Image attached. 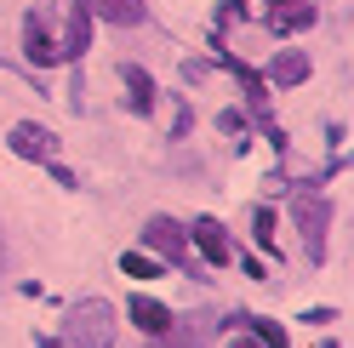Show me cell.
<instances>
[{
    "label": "cell",
    "instance_id": "5bb4252c",
    "mask_svg": "<svg viewBox=\"0 0 354 348\" xmlns=\"http://www.w3.org/2000/svg\"><path fill=\"white\" fill-rule=\"evenodd\" d=\"M252 337H257L263 348H292V342H286V331H280L274 320H252Z\"/></svg>",
    "mask_w": 354,
    "mask_h": 348
},
{
    "label": "cell",
    "instance_id": "3957f363",
    "mask_svg": "<svg viewBox=\"0 0 354 348\" xmlns=\"http://www.w3.org/2000/svg\"><path fill=\"white\" fill-rule=\"evenodd\" d=\"M12 155H24V160H57V137L46 132V126H35V120H17L12 126Z\"/></svg>",
    "mask_w": 354,
    "mask_h": 348
},
{
    "label": "cell",
    "instance_id": "7a4b0ae2",
    "mask_svg": "<svg viewBox=\"0 0 354 348\" xmlns=\"http://www.w3.org/2000/svg\"><path fill=\"white\" fill-rule=\"evenodd\" d=\"M326 223H331V206L320 200V194H315V200H297V229H303V246H308L315 263L326 257Z\"/></svg>",
    "mask_w": 354,
    "mask_h": 348
},
{
    "label": "cell",
    "instance_id": "8992f818",
    "mask_svg": "<svg viewBox=\"0 0 354 348\" xmlns=\"http://www.w3.org/2000/svg\"><path fill=\"white\" fill-rule=\"evenodd\" d=\"M24 52H29V63H57L52 29H46V17H40V12H29V17H24Z\"/></svg>",
    "mask_w": 354,
    "mask_h": 348
},
{
    "label": "cell",
    "instance_id": "8fae6325",
    "mask_svg": "<svg viewBox=\"0 0 354 348\" xmlns=\"http://www.w3.org/2000/svg\"><path fill=\"white\" fill-rule=\"evenodd\" d=\"M269 75H274L280 86H297V80L308 75V57H303V52H280V57L269 63Z\"/></svg>",
    "mask_w": 354,
    "mask_h": 348
},
{
    "label": "cell",
    "instance_id": "9a60e30c",
    "mask_svg": "<svg viewBox=\"0 0 354 348\" xmlns=\"http://www.w3.org/2000/svg\"><path fill=\"white\" fill-rule=\"evenodd\" d=\"M252 234H257V246H263V251H269V246H274V217H269V211H263V206L252 211Z\"/></svg>",
    "mask_w": 354,
    "mask_h": 348
},
{
    "label": "cell",
    "instance_id": "e0dca14e",
    "mask_svg": "<svg viewBox=\"0 0 354 348\" xmlns=\"http://www.w3.org/2000/svg\"><path fill=\"white\" fill-rule=\"evenodd\" d=\"M269 6H292V0H269Z\"/></svg>",
    "mask_w": 354,
    "mask_h": 348
},
{
    "label": "cell",
    "instance_id": "5b68a950",
    "mask_svg": "<svg viewBox=\"0 0 354 348\" xmlns=\"http://www.w3.org/2000/svg\"><path fill=\"white\" fill-rule=\"evenodd\" d=\"M189 240L201 246L206 263H229V234H223V223H217V217H201V223L189 229Z\"/></svg>",
    "mask_w": 354,
    "mask_h": 348
},
{
    "label": "cell",
    "instance_id": "6da1fadb",
    "mask_svg": "<svg viewBox=\"0 0 354 348\" xmlns=\"http://www.w3.org/2000/svg\"><path fill=\"white\" fill-rule=\"evenodd\" d=\"M115 331H120V320H115V302H103V297H86V302H75V309L63 314L57 348H115Z\"/></svg>",
    "mask_w": 354,
    "mask_h": 348
},
{
    "label": "cell",
    "instance_id": "ba28073f",
    "mask_svg": "<svg viewBox=\"0 0 354 348\" xmlns=\"http://www.w3.org/2000/svg\"><path fill=\"white\" fill-rule=\"evenodd\" d=\"M126 314L138 320V331H149V337H166L171 325H177V320H171V309H160V302H149V297H138Z\"/></svg>",
    "mask_w": 354,
    "mask_h": 348
},
{
    "label": "cell",
    "instance_id": "9c48e42d",
    "mask_svg": "<svg viewBox=\"0 0 354 348\" xmlns=\"http://www.w3.org/2000/svg\"><path fill=\"white\" fill-rule=\"evenodd\" d=\"M86 12H97V17H109V23H120V29L143 23V0H86Z\"/></svg>",
    "mask_w": 354,
    "mask_h": 348
},
{
    "label": "cell",
    "instance_id": "ac0fdd59",
    "mask_svg": "<svg viewBox=\"0 0 354 348\" xmlns=\"http://www.w3.org/2000/svg\"><path fill=\"white\" fill-rule=\"evenodd\" d=\"M320 348H337V342H320Z\"/></svg>",
    "mask_w": 354,
    "mask_h": 348
},
{
    "label": "cell",
    "instance_id": "52a82bcc",
    "mask_svg": "<svg viewBox=\"0 0 354 348\" xmlns=\"http://www.w3.org/2000/svg\"><path fill=\"white\" fill-rule=\"evenodd\" d=\"M86 40H92V12H86V0H75V6H69V35H63L57 57H80Z\"/></svg>",
    "mask_w": 354,
    "mask_h": 348
},
{
    "label": "cell",
    "instance_id": "7c38bea8",
    "mask_svg": "<svg viewBox=\"0 0 354 348\" xmlns=\"http://www.w3.org/2000/svg\"><path fill=\"white\" fill-rule=\"evenodd\" d=\"M308 23H315V6L308 0H292V6L274 12V29H308Z\"/></svg>",
    "mask_w": 354,
    "mask_h": 348
},
{
    "label": "cell",
    "instance_id": "30bf717a",
    "mask_svg": "<svg viewBox=\"0 0 354 348\" xmlns=\"http://www.w3.org/2000/svg\"><path fill=\"white\" fill-rule=\"evenodd\" d=\"M120 80H126V92H131V108H138V115H149V108H154V80L138 69V63H126Z\"/></svg>",
    "mask_w": 354,
    "mask_h": 348
},
{
    "label": "cell",
    "instance_id": "277c9868",
    "mask_svg": "<svg viewBox=\"0 0 354 348\" xmlns=\"http://www.w3.org/2000/svg\"><path fill=\"white\" fill-rule=\"evenodd\" d=\"M143 246L154 257H171V263H183V251H189V229H177L171 217H154V223L143 229Z\"/></svg>",
    "mask_w": 354,
    "mask_h": 348
},
{
    "label": "cell",
    "instance_id": "4fadbf2b",
    "mask_svg": "<svg viewBox=\"0 0 354 348\" xmlns=\"http://www.w3.org/2000/svg\"><path fill=\"white\" fill-rule=\"evenodd\" d=\"M120 274H131V280H154V274H160V263H154V257H143V251H126V257H120Z\"/></svg>",
    "mask_w": 354,
    "mask_h": 348
},
{
    "label": "cell",
    "instance_id": "2e32d148",
    "mask_svg": "<svg viewBox=\"0 0 354 348\" xmlns=\"http://www.w3.org/2000/svg\"><path fill=\"white\" fill-rule=\"evenodd\" d=\"M234 348H263V342L257 337H234Z\"/></svg>",
    "mask_w": 354,
    "mask_h": 348
}]
</instances>
